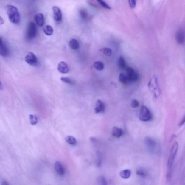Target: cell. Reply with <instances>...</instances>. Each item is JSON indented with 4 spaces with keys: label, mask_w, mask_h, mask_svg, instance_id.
<instances>
[{
    "label": "cell",
    "mask_w": 185,
    "mask_h": 185,
    "mask_svg": "<svg viewBox=\"0 0 185 185\" xmlns=\"http://www.w3.org/2000/svg\"><path fill=\"white\" fill-rule=\"evenodd\" d=\"M66 142L69 144L73 146H75L77 145V142L75 138L71 136H68L65 138Z\"/></svg>",
    "instance_id": "cell-18"
},
{
    "label": "cell",
    "mask_w": 185,
    "mask_h": 185,
    "mask_svg": "<svg viewBox=\"0 0 185 185\" xmlns=\"http://www.w3.org/2000/svg\"><path fill=\"white\" fill-rule=\"evenodd\" d=\"M54 13V18L57 22H60L62 19V13L60 8L54 6L52 8Z\"/></svg>",
    "instance_id": "cell-11"
},
{
    "label": "cell",
    "mask_w": 185,
    "mask_h": 185,
    "mask_svg": "<svg viewBox=\"0 0 185 185\" xmlns=\"http://www.w3.org/2000/svg\"><path fill=\"white\" fill-rule=\"evenodd\" d=\"M54 168L56 172L59 175L63 176L65 174V170L62 164L59 162L57 161L54 164Z\"/></svg>",
    "instance_id": "cell-14"
},
{
    "label": "cell",
    "mask_w": 185,
    "mask_h": 185,
    "mask_svg": "<svg viewBox=\"0 0 185 185\" xmlns=\"http://www.w3.org/2000/svg\"><path fill=\"white\" fill-rule=\"evenodd\" d=\"M131 106L132 108H138L139 106V102L136 99L132 100L131 103Z\"/></svg>",
    "instance_id": "cell-31"
},
{
    "label": "cell",
    "mask_w": 185,
    "mask_h": 185,
    "mask_svg": "<svg viewBox=\"0 0 185 185\" xmlns=\"http://www.w3.org/2000/svg\"><path fill=\"white\" fill-rule=\"evenodd\" d=\"M35 18L38 26L42 27L44 23V17L42 13H38L35 15Z\"/></svg>",
    "instance_id": "cell-15"
},
{
    "label": "cell",
    "mask_w": 185,
    "mask_h": 185,
    "mask_svg": "<svg viewBox=\"0 0 185 185\" xmlns=\"http://www.w3.org/2000/svg\"><path fill=\"white\" fill-rule=\"evenodd\" d=\"M43 31L45 35L50 36L53 34L54 30L51 26L50 25H46L44 27Z\"/></svg>",
    "instance_id": "cell-20"
},
{
    "label": "cell",
    "mask_w": 185,
    "mask_h": 185,
    "mask_svg": "<svg viewBox=\"0 0 185 185\" xmlns=\"http://www.w3.org/2000/svg\"><path fill=\"white\" fill-rule=\"evenodd\" d=\"M60 80L63 82L67 83L71 85L74 84V81L72 79H70L69 77H62L61 78Z\"/></svg>",
    "instance_id": "cell-29"
},
{
    "label": "cell",
    "mask_w": 185,
    "mask_h": 185,
    "mask_svg": "<svg viewBox=\"0 0 185 185\" xmlns=\"http://www.w3.org/2000/svg\"><path fill=\"white\" fill-rule=\"evenodd\" d=\"M119 80L120 82L124 84H127L128 79L126 76L123 73H120L119 76Z\"/></svg>",
    "instance_id": "cell-25"
},
{
    "label": "cell",
    "mask_w": 185,
    "mask_h": 185,
    "mask_svg": "<svg viewBox=\"0 0 185 185\" xmlns=\"http://www.w3.org/2000/svg\"><path fill=\"white\" fill-rule=\"evenodd\" d=\"M145 144L147 149L151 153H154L157 147V143L152 137H147L145 139Z\"/></svg>",
    "instance_id": "cell-6"
},
{
    "label": "cell",
    "mask_w": 185,
    "mask_h": 185,
    "mask_svg": "<svg viewBox=\"0 0 185 185\" xmlns=\"http://www.w3.org/2000/svg\"><path fill=\"white\" fill-rule=\"evenodd\" d=\"M80 16L83 20H85L87 18L88 13L85 10L81 9L79 11Z\"/></svg>",
    "instance_id": "cell-27"
},
{
    "label": "cell",
    "mask_w": 185,
    "mask_h": 185,
    "mask_svg": "<svg viewBox=\"0 0 185 185\" xmlns=\"http://www.w3.org/2000/svg\"><path fill=\"white\" fill-rule=\"evenodd\" d=\"M185 116H183V118L182 119V120H181V123L179 124V126H181L182 125L185 123Z\"/></svg>",
    "instance_id": "cell-33"
},
{
    "label": "cell",
    "mask_w": 185,
    "mask_h": 185,
    "mask_svg": "<svg viewBox=\"0 0 185 185\" xmlns=\"http://www.w3.org/2000/svg\"><path fill=\"white\" fill-rule=\"evenodd\" d=\"M126 74L128 80L135 81H137L138 79V74L133 68H127L126 69Z\"/></svg>",
    "instance_id": "cell-8"
},
{
    "label": "cell",
    "mask_w": 185,
    "mask_h": 185,
    "mask_svg": "<svg viewBox=\"0 0 185 185\" xmlns=\"http://www.w3.org/2000/svg\"><path fill=\"white\" fill-rule=\"evenodd\" d=\"M176 40L179 45H182L185 41V33L184 30L182 28L179 29L176 32Z\"/></svg>",
    "instance_id": "cell-9"
},
{
    "label": "cell",
    "mask_w": 185,
    "mask_h": 185,
    "mask_svg": "<svg viewBox=\"0 0 185 185\" xmlns=\"http://www.w3.org/2000/svg\"><path fill=\"white\" fill-rule=\"evenodd\" d=\"M96 1H97L100 6L105 8V9L108 10L111 9V7H110L109 5L107 3L105 2L104 0H96Z\"/></svg>",
    "instance_id": "cell-24"
},
{
    "label": "cell",
    "mask_w": 185,
    "mask_h": 185,
    "mask_svg": "<svg viewBox=\"0 0 185 185\" xmlns=\"http://www.w3.org/2000/svg\"><path fill=\"white\" fill-rule=\"evenodd\" d=\"M9 51L7 46L3 42L2 38L0 37V55L7 57L9 55Z\"/></svg>",
    "instance_id": "cell-10"
},
{
    "label": "cell",
    "mask_w": 185,
    "mask_h": 185,
    "mask_svg": "<svg viewBox=\"0 0 185 185\" xmlns=\"http://www.w3.org/2000/svg\"><path fill=\"white\" fill-rule=\"evenodd\" d=\"M3 89V85L2 84L1 82V80H0V90H1Z\"/></svg>",
    "instance_id": "cell-35"
},
{
    "label": "cell",
    "mask_w": 185,
    "mask_h": 185,
    "mask_svg": "<svg viewBox=\"0 0 185 185\" xmlns=\"http://www.w3.org/2000/svg\"><path fill=\"white\" fill-rule=\"evenodd\" d=\"M94 66L95 68L98 71L102 70L104 67V64L101 61H97L95 62Z\"/></svg>",
    "instance_id": "cell-23"
},
{
    "label": "cell",
    "mask_w": 185,
    "mask_h": 185,
    "mask_svg": "<svg viewBox=\"0 0 185 185\" xmlns=\"http://www.w3.org/2000/svg\"><path fill=\"white\" fill-rule=\"evenodd\" d=\"M102 50L103 53L107 56L110 57L112 55V50L110 48L106 47V48H103Z\"/></svg>",
    "instance_id": "cell-28"
},
{
    "label": "cell",
    "mask_w": 185,
    "mask_h": 185,
    "mask_svg": "<svg viewBox=\"0 0 185 185\" xmlns=\"http://www.w3.org/2000/svg\"><path fill=\"white\" fill-rule=\"evenodd\" d=\"M136 174L137 175L141 176L142 177H145L147 176L148 173L145 169L142 168H139L136 171Z\"/></svg>",
    "instance_id": "cell-22"
},
{
    "label": "cell",
    "mask_w": 185,
    "mask_h": 185,
    "mask_svg": "<svg viewBox=\"0 0 185 185\" xmlns=\"http://www.w3.org/2000/svg\"><path fill=\"white\" fill-rule=\"evenodd\" d=\"M37 28L36 24L33 22L29 24L27 28V36L29 40H32L36 36Z\"/></svg>",
    "instance_id": "cell-5"
},
{
    "label": "cell",
    "mask_w": 185,
    "mask_h": 185,
    "mask_svg": "<svg viewBox=\"0 0 185 185\" xmlns=\"http://www.w3.org/2000/svg\"><path fill=\"white\" fill-rule=\"evenodd\" d=\"M131 171L128 169L125 170L120 172V176L124 179H127L131 176Z\"/></svg>",
    "instance_id": "cell-19"
},
{
    "label": "cell",
    "mask_w": 185,
    "mask_h": 185,
    "mask_svg": "<svg viewBox=\"0 0 185 185\" xmlns=\"http://www.w3.org/2000/svg\"><path fill=\"white\" fill-rule=\"evenodd\" d=\"M69 46L71 49L73 50H76L79 47V42L75 39H72L69 41Z\"/></svg>",
    "instance_id": "cell-17"
},
{
    "label": "cell",
    "mask_w": 185,
    "mask_h": 185,
    "mask_svg": "<svg viewBox=\"0 0 185 185\" xmlns=\"http://www.w3.org/2000/svg\"><path fill=\"white\" fill-rule=\"evenodd\" d=\"M148 87L151 92L153 93L154 97L158 98L160 95L161 90L156 76H154L150 79L148 83Z\"/></svg>",
    "instance_id": "cell-3"
},
{
    "label": "cell",
    "mask_w": 185,
    "mask_h": 185,
    "mask_svg": "<svg viewBox=\"0 0 185 185\" xmlns=\"http://www.w3.org/2000/svg\"><path fill=\"white\" fill-rule=\"evenodd\" d=\"M128 1L130 7L132 9L135 8L136 6L137 0H128Z\"/></svg>",
    "instance_id": "cell-32"
},
{
    "label": "cell",
    "mask_w": 185,
    "mask_h": 185,
    "mask_svg": "<svg viewBox=\"0 0 185 185\" xmlns=\"http://www.w3.org/2000/svg\"><path fill=\"white\" fill-rule=\"evenodd\" d=\"M57 69L61 73L67 74L69 72V66L65 62L62 61L57 66Z\"/></svg>",
    "instance_id": "cell-13"
},
{
    "label": "cell",
    "mask_w": 185,
    "mask_h": 185,
    "mask_svg": "<svg viewBox=\"0 0 185 185\" xmlns=\"http://www.w3.org/2000/svg\"><path fill=\"white\" fill-rule=\"evenodd\" d=\"M6 11L8 18L11 23L18 24L20 21V15L18 8L11 5L6 7Z\"/></svg>",
    "instance_id": "cell-2"
},
{
    "label": "cell",
    "mask_w": 185,
    "mask_h": 185,
    "mask_svg": "<svg viewBox=\"0 0 185 185\" xmlns=\"http://www.w3.org/2000/svg\"><path fill=\"white\" fill-rule=\"evenodd\" d=\"M152 115L148 108L145 106H142L140 108L139 119L143 122H147L151 119Z\"/></svg>",
    "instance_id": "cell-4"
},
{
    "label": "cell",
    "mask_w": 185,
    "mask_h": 185,
    "mask_svg": "<svg viewBox=\"0 0 185 185\" xmlns=\"http://www.w3.org/2000/svg\"><path fill=\"white\" fill-rule=\"evenodd\" d=\"M4 19L0 16V25H1L4 24Z\"/></svg>",
    "instance_id": "cell-34"
},
{
    "label": "cell",
    "mask_w": 185,
    "mask_h": 185,
    "mask_svg": "<svg viewBox=\"0 0 185 185\" xmlns=\"http://www.w3.org/2000/svg\"><path fill=\"white\" fill-rule=\"evenodd\" d=\"M112 133L114 137L119 138L123 135V132L121 128L114 127L112 129Z\"/></svg>",
    "instance_id": "cell-16"
},
{
    "label": "cell",
    "mask_w": 185,
    "mask_h": 185,
    "mask_svg": "<svg viewBox=\"0 0 185 185\" xmlns=\"http://www.w3.org/2000/svg\"><path fill=\"white\" fill-rule=\"evenodd\" d=\"M98 182L100 185H106L107 184L106 180L102 176H100L98 178Z\"/></svg>",
    "instance_id": "cell-30"
},
{
    "label": "cell",
    "mask_w": 185,
    "mask_h": 185,
    "mask_svg": "<svg viewBox=\"0 0 185 185\" xmlns=\"http://www.w3.org/2000/svg\"><path fill=\"white\" fill-rule=\"evenodd\" d=\"M29 118L30 123L32 125H36L38 123V119L35 115H30Z\"/></svg>",
    "instance_id": "cell-26"
},
{
    "label": "cell",
    "mask_w": 185,
    "mask_h": 185,
    "mask_svg": "<svg viewBox=\"0 0 185 185\" xmlns=\"http://www.w3.org/2000/svg\"><path fill=\"white\" fill-rule=\"evenodd\" d=\"M178 147V144L177 142H176L173 145L172 149H171L170 155L168 159L167 167V181H170L172 176V169L173 162L177 153Z\"/></svg>",
    "instance_id": "cell-1"
},
{
    "label": "cell",
    "mask_w": 185,
    "mask_h": 185,
    "mask_svg": "<svg viewBox=\"0 0 185 185\" xmlns=\"http://www.w3.org/2000/svg\"><path fill=\"white\" fill-rule=\"evenodd\" d=\"M25 60L29 65L33 66H36L38 64V60L36 56L33 52H28L25 56Z\"/></svg>",
    "instance_id": "cell-7"
},
{
    "label": "cell",
    "mask_w": 185,
    "mask_h": 185,
    "mask_svg": "<svg viewBox=\"0 0 185 185\" xmlns=\"http://www.w3.org/2000/svg\"><path fill=\"white\" fill-rule=\"evenodd\" d=\"M105 103L101 100H98L96 102V107L94 108V111L96 113H103L105 110Z\"/></svg>",
    "instance_id": "cell-12"
},
{
    "label": "cell",
    "mask_w": 185,
    "mask_h": 185,
    "mask_svg": "<svg viewBox=\"0 0 185 185\" xmlns=\"http://www.w3.org/2000/svg\"><path fill=\"white\" fill-rule=\"evenodd\" d=\"M119 66L120 69H125L126 67V61H125V59L122 56H120L119 58V60L118 61Z\"/></svg>",
    "instance_id": "cell-21"
},
{
    "label": "cell",
    "mask_w": 185,
    "mask_h": 185,
    "mask_svg": "<svg viewBox=\"0 0 185 185\" xmlns=\"http://www.w3.org/2000/svg\"><path fill=\"white\" fill-rule=\"evenodd\" d=\"M2 184L4 185H8V183L7 182V181H4V182H3Z\"/></svg>",
    "instance_id": "cell-36"
}]
</instances>
